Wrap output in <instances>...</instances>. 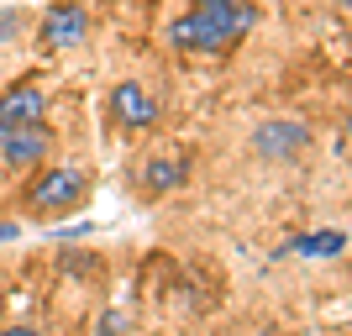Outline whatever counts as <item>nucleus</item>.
I'll list each match as a JSON object with an SVG mask.
<instances>
[{
	"label": "nucleus",
	"instance_id": "nucleus-12",
	"mask_svg": "<svg viewBox=\"0 0 352 336\" xmlns=\"http://www.w3.org/2000/svg\"><path fill=\"white\" fill-rule=\"evenodd\" d=\"M6 236H16V226H0V242H6Z\"/></svg>",
	"mask_w": 352,
	"mask_h": 336
},
{
	"label": "nucleus",
	"instance_id": "nucleus-3",
	"mask_svg": "<svg viewBox=\"0 0 352 336\" xmlns=\"http://www.w3.org/2000/svg\"><path fill=\"white\" fill-rule=\"evenodd\" d=\"M89 32V11L79 5V0H53L43 11V27H37V37H43V47H53V53H63V47H79Z\"/></svg>",
	"mask_w": 352,
	"mask_h": 336
},
{
	"label": "nucleus",
	"instance_id": "nucleus-2",
	"mask_svg": "<svg viewBox=\"0 0 352 336\" xmlns=\"http://www.w3.org/2000/svg\"><path fill=\"white\" fill-rule=\"evenodd\" d=\"M85 200H89V174L85 168H69V163L43 168L27 190V205L43 210V216H69V210H79Z\"/></svg>",
	"mask_w": 352,
	"mask_h": 336
},
{
	"label": "nucleus",
	"instance_id": "nucleus-11",
	"mask_svg": "<svg viewBox=\"0 0 352 336\" xmlns=\"http://www.w3.org/2000/svg\"><path fill=\"white\" fill-rule=\"evenodd\" d=\"M0 336H37V331H32V326H6Z\"/></svg>",
	"mask_w": 352,
	"mask_h": 336
},
{
	"label": "nucleus",
	"instance_id": "nucleus-4",
	"mask_svg": "<svg viewBox=\"0 0 352 336\" xmlns=\"http://www.w3.org/2000/svg\"><path fill=\"white\" fill-rule=\"evenodd\" d=\"M43 116H47V95L37 79H21V85H11L0 95V137L21 132V126H37Z\"/></svg>",
	"mask_w": 352,
	"mask_h": 336
},
{
	"label": "nucleus",
	"instance_id": "nucleus-13",
	"mask_svg": "<svg viewBox=\"0 0 352 336\" xmlns=\"http://www.w3.org/2000/svg\"><path fill=\"white\" fill-rule=\"evenodd\" d=\"M195 5H226V0H195Z\"/></svg>",
	"mask_w": 352,
	"mask_h": 336
},
{
	"label": "nucleus",
	"instance_id": "nucleus-9",
	"mask_svg": "<svg viewBox=\"0 0 352 336\" xmlns=\"http://www.w3.org/2000/svg\"><path fill=\"white\" fill-rule=\"evenodd\" d=\"M342 247H347V232H310L289 242V252H300V258H337Z\"/></svg>",
	"mask_w": 352,
	"mask_h": 336
},
{
	"label": "nucleus",
	"instance_id": "nucleus-7",
	"mask_svg": "<svg viewBox=\"0 0 352 336\" xmlns=\"http://www.w3.org/2000/svg\"><path fill=\"white\" fill-rule=\"evenodd\" d=\"M305 142H310L305 121H263V126L252 132V153L268 158V163H284V158H294V153H305Z\"/></svg>",
	"mask_w": 352,
	"mask_h": 336
},
{
	"label": "nucleus",
	"instance_id": "nucleus-10",
	"mask_svg": "<svg viewBox=\"0 0 352 336\" xmlns=\"http://www.w3.org/2000/svg\"><path fill=\"white\" fill-rule=\"evenodd\" d=\"M21 27H27V16H21V11H0V43H11Z\"/></svg>",
	"mask_w": 352,
	"mask_h": 336
},
{
	"label": "nucleus",
	"instance_id": "nucleus-8",
	"mask_svg": "<svg viewBox=\"0 0 352 336\" xmlns=\"http://www.w3.org/2000/svg\"><path fill=\"white\" fill-rule=\"evenodd\" d=\"M184 179H190V158H153L147 174H142V184L153 194H163V190H179Z\"/></svg>",
	"mask_w": 352,
	"mask_h": 336
},
{
	"label": "nucleus",
	"instance_id": "nucleus-1",
	"mask_svg": "<svg viewBox=\"0 0 352 336\" xmlns=\"http://www.w3.org/2000/svg\"><path fill=\"white\" fill-rule=\"evenodd\" d=\"M252 21H258V5L252 0H226V5H195V11L174 16L168 21V47L179 53H226L236 37H248Z\"/></svg>",
	"mask_w": 352,
	"mask_h": 336
},
{
	"label": "nucleus",
	"instance_id": "nucleus-5",
	"mask_svg": "<svg viewBox=\"0 0 352 336\" xmlns=\"http://www.w3.org/2000/svg\"><path fill=\"white\" fill-rule=\"evenodd\" d=\"M111 121H116L121 132H147V126H158V100L137 79H121L111 89Z\"/></svg>",
	"mask_w": 352,
	"mask_h": 336
},
{
	"label": "nucleus",
	"instance_id": "nucleus-15",
	"mask_svg": "<svg viewBox=\"0 0 352 336\" xmlns=\"http://www.w3.org/2000/svg\"><path fill=\"white\" fill-rule=\"evenodd\" d=\"M337 5H352V0H337Z\"/></svg>",
	"mask_w": 352,
	"mask_h": 336
},
{
	"label": "nucleus",
	"instance_id": "nucleus-14",
	"mask_svg": "<svg viewBox=\"0 0 352 336\" xmlns=\"http://www.w3.org/2000/svg\"><path fill=\"white\" fill-rule=\"evenodd\" d=\"M258 336H284V331H258Z\"/></svg>",
	"mask_w": 352,
	"mask_h": 336
},
{
	"label": "nucleus",
	"instance_id": "nucleus-6",
	"mask_svg": "<svg viewBox=\"0 0 352 336\" xmlns=\"http://www.w3.org/2000/svg\"><path fill=\"white\" fill-rule=\"evenodd\" d=\"M0 158H6V168H47V158H53V132H47V121L21 126V132H6L0 137Z\"/></svg>",
	"mask_w": 352,
	"mask_h": 336
}]
</instances>
